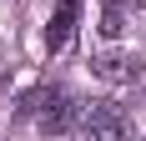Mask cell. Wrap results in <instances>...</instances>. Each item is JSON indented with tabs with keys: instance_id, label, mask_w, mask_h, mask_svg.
Returning <instances> with one entry per match:
<instances>
[{
	"instance_id": "cell-5",
	"label": "cell",
	"mask_w": 146,
	"mask_h": 141,
	"mask_svg": "<svg viewBox=\"0 0 146 141\" xmlns=\"http://www.w3.org/2000/svg\"><path fill=\"white\" fill-rule=\"evenodd\" d=\"M121 30H126V0H106V10H101V35L116 41Z\"/></svg>"
},
{
	"instance_id": "cell-3",
	"label": "cell",
	"mask_w": 146,
	"mask_h": 141,
	"mask_svg": "<svg viewBox=\"0 0 146 141\" xmlns=\"http://www.w3.org/2000/svg\"><path fill=\"white\" fill-rule=\"evenodd\" d=\"M91 70L106 86H131V81H141V56L136 51H101V56L91 61Z\"/></svg>"
},
{
	"instance_id": "cell-1",
	"label": "cell",
	"mask_w": 146,
	"mask_h": 141,
	"mask_svg": "<svg viewBox=\"0 0 146 141\" xmlns=\"http://www.w3.org/2000/svg\"><path fill=\"white\" fill-rule=\"evenodd\" d=\"M81 141H131V121L111 101H91L81 106Z\"/></svg>"
},
{
	"instance_id": "cell-4",
	"label": "cell",
	"mask_w": 146,
	"mask_h": 141,
	"mask_svg": "<svg viewBox=\"0 0 146 141\" xmlns=\"http://www.w3.org/2000/svg\"><path fill=\"white\" fill-rule=\"evenodd\" d=\"M81 5H86V0H60V5H56L50 25H45V45H50V51H60V45L71 41V30H76V15H81Z\"/></svg>"
},
{
	"instance_id": "cell-2",
	"label": "cell",
	"mask_w": 146,
	"mask_h": 141,
	"mask_svg": "<svg viewBox=\"0 0 146 141\" xmlns=\"http://www.w3.org/2000/svg\"><path fill=\"white\" fill-rule=\"evenodd\" d=\"M30 106H40V131H45V136H66L71 121L81 116V111L71 106V96H60V91H40V96L25 101V111H30Z\"/></svg>"
}]
</instances>
